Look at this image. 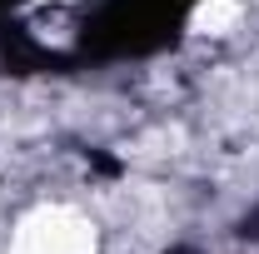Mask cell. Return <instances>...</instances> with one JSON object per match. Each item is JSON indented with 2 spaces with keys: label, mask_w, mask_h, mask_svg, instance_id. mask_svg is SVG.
Returning <instances> with one entry per match:
<instances>
[{
  "label": "cell",
  "mask_w": 259,
  "mask_h": 254,
  "mask_svg": "<svg viewBox=\"0 0 259 254\" xmlns=\"http://www.w3.org/2000/svg\"><path fill=\"white\" fill-rule=\"evenodd\" d=\"M239 0H199L190 15V30L194 35H229L234 25H239Z\"/></svg>",
  "instance_id": "2"
},
{
  "label": "cell",
  "mask_w": 259,
  "mask_h": 254,
  "mask_svg": "<svg viewBox=\"0 0 259 254\" xmlns=\"http://www.w3.org/2000/svg\"><path fill=\"white\" fill-rule=\"evenodd\" d=\"M10 254H95V234L75 209L50 204V209H35L20 220Z\"/></svg>",
  "instance_id": "1"
}]
</instances>
